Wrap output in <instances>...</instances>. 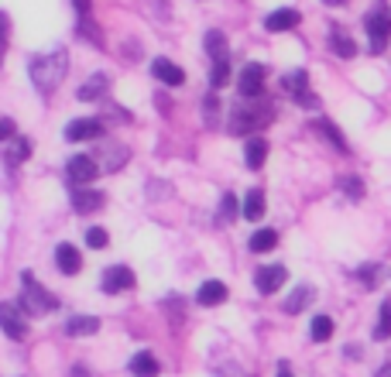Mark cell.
I'll return each mask as SVG.
<instances>
[{"instance_id":"1","label":"cell","mask_w":391,"mask_h":377,"mask_svg":"<svg viewBox=\"0 0 391 377\" xmlns=\"http://www.w3.org/2000/svg\"><path fill=\"white\" fill-rule=\"evenodd\" d=\"M65 69H69V55H65V48H55V52H48V55H35L31 59V82H35V89L38 93H52V89H59V82L65 80Z\"/></svg>"},{"instance_id":"2","label":"cell","mask_w":391,"mask_h":377,"mask_svg":"<svg viewBox=\"0 0 391 377\" xmlns=\"http://www.w3.org/2000/svg\"><path fill=\"white\" fill-rule=\"evenodd\" d=\"M274 117V110L268 106V99H257V97H244L237 99L234 106H230V117H227V131L230 134H247V131H255L261 124H268Z\"/></svg>"},{"instance_id":"3","label":"cell","mask_w":391,"mask_h":377,"mask_svg":"<svg viewBox=\"0 0 391 377\" xmlns=\"http://www.w3.org/2000/svg\"><path fill=\"white\" fill-rule=\"evenodd\" d=\"M21 285H24V295H21L18 309H24V316H45V312H52V309H55V295H52V292H45L38 281H35L31 271H24V275H21Z\"/></svg>"},{"instance_id":"4","label":"cell","mask_w":391,"mask_h":377,"mask_svg":"<svg viewBox=\"0 0 391 377\" xmlns=\"http://www.w3.org/2000/svg\"><path fill=\"white\" fill-rule=\"evenodd\" d=\"M282 89H285V97H292L299 106H313L316 103L313 89H309V72H306V69L285 72V76H282Z\"/></svg>"},{"instance_id":"5","label":"cell","mask_w":391,"mask_h":377,"mask_svg":"<svg viewBox=\"0 0 391 377\" xmlns=\"http://www.w3.org/2000/svg\"><path fill=\"white\" fill-rule=\"evenodd\" d=\"M65 172H69V182H76L79 189H86V185L100 175V165L93 155H76V158H69Z\"/></svg>"},{"instance_id":"6","label":"cell","mask_w":391,"mask_h":377,"mask_svg":"<svg viewBox=\"0 0 391 377\" xmlns=\"http://www.w3.org/2000/svg\"><path fill=\"white\" fill-rule=\"evenodd\" d=\"M100 285H103V292H107V295H120V292L134 288V271H131L127 264H114V268H107V271H103Z\"/></svg>"},{"instance_id":"7","label":"cell","mask_w":391,"mask_h":377,"mask_svg":"<svg viewBox=\"0 0 391 377\" xmlns=\"http://www.w3.org/2000/svg\"><path fill=\"white\" fill-rule=\"evenodd\" d=\"M364 28H368V35H371V52L374 55L385 52V45H388V38H391V14L388 11L371 14V18L364 21Z\"/></svg>"},{"instance_id":"8","label":"cell","mask_w":391,"mask_h":377,"mask_svg":"<svg viewBox=\"0 0 391 377\" xmlns=\"http://www.w3.org/2000/svg\"><path fill=\"white\" fill-rule=\"evenodd\" d=\"M285 278H289L285 264H264V268H257L255 285H257V292H261V295H274V292L285 285Z\"/></svg>"},{"instance_id":"9","label":"cell","mask_w":391,"mask_h":377,"mask_svg":"<svg viewBox=\"0 0 391 377\" xmlns=\"http://www.w3.org/2000/svg\"><path fill=\"white\" fill-rule=\"evenodd\" d=\"M0 329H4L11 339H24V337H28V322H24V316H21L18 305L0 302Z\"/></svg>"},{"instance_id":"10","label":"cell","mask_w":391,"mask_h":377,"mask_svg":"<svg viewBox=\"0 0 391 377\" xmlns=\"http://www.w3.org/2000/svg\"><path fill=\"white\" fill-rule=\"evenodd\" d=\"M237 89H240V97H261V89H264V65H244V72H240V80H237Z\"/></svg>"},{"instance_id":"11","label":"cell","mask_w":391,"mask_h":377,"mask_svg":"<svg viewBox=\"0 0 391 377\" xmlns=\"http://www.w3.org/2000/svg\"><path fill=\"white\" fill-rule=\"evenodd\" d=\"M93 138H103V120H97V117L73 120L65 127V141H93Z\"/></svg>"},{"instance_id":"12","label":"cell","mask_w":391,"mask_h":377,"mask_svg":"<svg viewBox=\"0 0 391 377\" xmlns=\"http://www.w3.org/2000/svg\"><path fill=\"white\" fill-rule=\"evenodd\" d=\"M107 89H110V76H107V72H93L90 80L79 86L76 97L82 99V103H97V99H107Z\"/></svg>"},{"instance_id":"13","label":"cell","mask_w":391,"mask_h":377,"mask_svg":"<svg viewBox=\"0 0 391 377\" xmlns=\"http://www.w3.org/2000/svg\"><path fill=\"white\" fill-rule=\"evenodd\" d=\"M107 206V196L97 189H73V209L76 213H97Z\"/></svg>"},{"instance_id":"14","label":"cell","mask_w":391,"mask_h":377,"mask_svg":"<svg viewBox=\"0 0 391 377\" xmlns=\"http://www.w3.org/2000/svg\"><path fill=\"white\" fill-rule=\"evenodd\" d=\"M55 264H59L62 275H79V268H82V254H79L73 244H59V247H55Z\"/></svg>"},{"instance_id":"15","label":"cell","mask_w":391,"mask_h":377,"mask_svg":"<svg viewBox=\"0 0 391 377\" xmlns=\"http://www.w3.org/2000/svg\"><path fill=\"white\" fill-rule=\"evenodd\" d=\"M151 72H155V80H161L165 86H182V82H186V72L168 59H155L151 62Z\"/></svg>"},{"instance_id":"16","label":"cell","mask_w":391,"mask_h":377,"mask_svg":"<svg viewBox=\"0 0 391 377\" xmlns=\"http://www.w3.org/2000/svg\"><path fill=\"white\" fill-rule=\"evenodd\" d=\"M196 302L199 305H223L227 302V285L223 281H203L199 292H196Z\"/></svg>"},{"instance_id":"17","label":"cell","mask_w":391,"mask_h":377,"mask_svg":"<svg viewBox=\"0 0 391 377\" xmlns=\"http://www.w3.org/2000/svg\"><path fill=\"white\" fill-rule=\"evenodd\" d=\"M299 21H302V14H299L295 7H282V11H274V14L264 18V28H268V31H289Z\"/></svg>"},{"instance_id":"18","label":"cell","mask_w":391,"mask_h":377,"mask_svg":"<svg viewBox=\"0 0 391 377\" xmlns=\"http://www.w3.org/2000/svg\"><path fill=\"white\" fill-rule=\"evenodd\" d=\"M244 161H247V168H261V165L268 161V141L264 138L247 141V148H244Z\"/></svg>"},{"instance_id":"19","label":"cell","mask_w":391,"mask_h":377,"mask_svg":"<svg viewBox=\"0 0 391 377\" xmlns=\"http://www.w3.org/2000/svg\"><path fill=\"white\" fill-rule=\"evenodd\" d=\"M313 295H316V292L309 288V285H299L292 295L285 298V312H289V316H299V312H302V309L313 302Z\"/></svg>"},{"instance_id":"20","label":"cell","mask_w":391,"mask_h":377,"mask_svg":"<svg viewBox=\"0 0 391 377\" xmlns=\"http://www.w3.org/2000/svg\"><path fill=\"white\" fill-rule=\"evenodd\" d=\"M97 329H100L97 316H76V319L65 322V333H69V337H93Z\"/></svg>"},{"instance_id":"21","label":"cell","mask_w":391,"mask_h":377,"mask_svg":"<svg viewBox=\"0 0 391 377\" xmlns=\"http://www.w3.org/2000/svg\"><path fill=\"white\" fill-rule=\"evenodd\" d=\"M131 374L134 377H158V360L148 354V350H141L131 357Z\"/></svg>"},{"instance_id":"22","label":"cell","mask_w":391,"mask_h":377,"mask_svg":"<svg viewBox=\"0 0 391 377\" xmlns=\"http://www.w3.org/2000/svg\"><path fill=\"white\" fill-rule=\"evenodd\" d=\"M97 155H110V158H103V161H97L100 168H107V172H117L120 165L127 161V148L124 144H107L103 151H97Z\"/></svg>"},{"instance_id":"23","label":"cell","mask_w":391,"mask_h":377,"mask_svg":"<svg viewBox=\"0 0 391 377\" xmlns=\"http://www.w3.org/2000/svg\"><path fill=\"white\" fill-rule=\"evenodd\" d=\"M357 278L364 281L368 288H377L385 278H391V268H388V264H368V268H360V271H357Z\"/></svg>"},{"instance_id":"24","label":"cell","mask_w":391,"mask_h":377,"mask_svg":"<svg viewBox=\"0 0 391 377\" xmlns=\"http://www.w3.org/2000/svg\"><path fill=\"white\" fill-rule=\"evenodd\" d=\"M240 217H247V219L264 217V192H261V189H251V192H247L244 206H240Z\"/></svg>"},{"instance_id":"25","label":"cell","mask_w":391,"mask_h":377,"mask_svg":"<svg viewBox=\"0 0 391 377\" xmlns=\"http://www.w3.org/2000/svg\"><path fill=\"white\" fill-rule=\"evenodd\" d=\"M330 48H333V55H340V59H353V55H357L353 38L350 35H340V31H333L330 35Z\"/></svg>"},{"instance_id":"26","label":"cell","mask_w":391,"mask_h":377,"mask_svg":"<svg viewBox=\"0 0 391 377\" xmlns=\"http://www.w3.org/2000/svg\"><path fill=\"white\" fill-rule=\"evenodd\" d=\"M206 52H210L213 62L230 59V55H227V38H223V31H206Z\"/></svg>"},{"instance_id":"27","label":"cell","mask_w":391,"mask_h":377,"mask_svg":"<svg viewBox=\"0 0 391 377\" xmlns=\"http://www.w3.org/2000/svg\"><path fill=\"white\" fill-rule=\"evenodd\" d=\"M274 247H278V234L274 230H257L255 237H251V251L255 254H268Z\"/></svg>"},{"instance_id":"28","label":"cell","mask_w":391,"mask_h":377,"mask_svg":"<svg viewBox=\"0 0 391 377\" xmlns=\"http://www.w3.org/2000/svg\"><path fill=\"white\" fill-rule=\"evenodd\" d=\"M391 337V298L381 302V312H377V326H374V339H388Z\"/></svg>"},{"instance_id":"29","label":"cell","mask_w":391,"mask_h":377,"mask_svg":"<svg viewBox=\"0 0 391 377\" xmlns=\"http://www.w3.org/2000/svg\"><path fill=\"white\" fill-rule=\"evenodd\" d=\"M309 333H313L316 343H326V339L333 337V319L330 316H316L313 326H309Z\"/></svg>"},{"instance_id":"30","label":"cell","mask_w":391,"mask_h":377,"mask_svg":"<svg viewBox=\"0 0 391 377\" xmlns=\"http://www.w3.org/2000/svg\"><path fill=\"white\" fill-rule=\"evenodd\" d=\"M210 82H213V89H223V86L230 82V59H220V62H213V72H210Z\"/></svg>"},{"instance_id":"31","label":"cell","mask_w":391,"mask_h":377,"mask_svg":"<svg viewBox=\"0 0 391 377\" xmlns=\"http://www.w3.org/2000/svg\"><path fill=\"white\" fill-rule=\"evenodd\" d=\"M316 131H319V134H326V138H330L333 144L340 148V151H347V141H343V134H340V131L333 127L330 120H316Z\"/></svg>"},{"instance_id":"32","label":"cell","mask_w":391,"mask_h":377,"mask_svg":"<svg viewBox=\"0 0 391 377\" xmlns=\"http://www.w3.org/2000/svg\"><path fill=\"white\" fill-rule=\"evenodd\" d=\"M237 213H240V202H237V199L230 196V192H227V196L220 199V223H227V219L234 223Z\"/></svg>"},{"instance_id":"33","label":"cell","mask_w":391,"mask_h":377,"mask_svg":"<svg viewBox=\"0 0 391 377\" xmlns=\"http://www.w3.org/2000/svg\"><path fill=\"white\" fill-rule=\"evenodd\" d=\"M86 244L100 251V247H107V244H110V234H107L103 226H93V230H86Z\"/></svg>"},{"instance_id":"34","label":"cell","mask_w":391,"mask_h":377,"mask_svg":"<svg viewBox=\"0 0 391 377\" xmlns=\"http://www.w3.org/2000/svg\"><path fill=\"white\" fill-rule=\"evenodd\" d=\"M7 155H11V161H24L31 155V141H14V148H11Z\"/></svg>"},{"instance_id":"35","label":"cell","mask_w":391,"mask_h":377,"mask_svg":"<svg viewBox=\"0 0 391 377\" xmlns=\"http://www.w3.org/2000/svg\"><path fill=\"white\" fill-rule=\"evenodd\" d=\"M14 131H18V124L11 117H0V141H7V138H14Z\"/></svg>"},{"instance_id":"36","label":"cell","mask_w":391,"mask_h":377,"mask_svg":"<svg viewBox=\"0 0 391 377\" xmlns=\"http://www.w3.org/2000/svg\"><path fill=\"white\" fill-rule=\"evenodd\" d=\"M343 189H347V192H350V199H360V192H364V185H360V179H343Z\"/></svg>"},{"instance_id":"37","label":"cell","mask_w":391,"mask_h":377,"mask_svg":"<svg viewBox=\"0 0 391 377\" xmlns=\"http://www.w3.org/2000/svg\"><path fill=\"white\" fill-rule=\"evenodd\" d=\"M7 31H11V21H7V14L0 11V48L7 45Z\"/></svg>"},{"instance_id":"38","label":"cell","mask_w":391,"mask_h":377,"mask_svg":"<svg viewBox=\"0 0 391 377\" xmlns=\"http://www.w3.org/2000/svg\"><path fill=\"white\" fill-rule=\"evenodd\" d=\"M216 106H220V103H216V97H206V120H210V124L216 120Z\"/></svg>"},{"instance_id":"39","label":"cell","mask_w":391,"mask_h":377,"mask_svg":"<svg viewBox=\"0 0 391 377\" xmlns=\"http://www.w3.org/2000/svg\"><path fill=\"white\" fill-rule=\"evenodd\" d=\"M73 4H76L79 18H90V0H73Z\"/></svg>"},{"instance_id":"40","label":"cell","mask_w":391,"mask_h":377,"mask_svg":"<svg viewBox=\"0 0 391 377\" xmlns=\"http://www.w3.org/2000/svg\"><path fill=\"white\" fill-rule=\"evenodd\" d=\"M278 377H292V371H289L285 364H278Z\"/></svg>"},{"instance_id":"41","label":"cell","mask_w":391,"mask_h":377,"mask_svg":"<svg viewBox=\"0 0 391 377\" xmlns=\"http://www.w3.org/2000/svg\"><path fill=\"white\" fill-rule=\"evenodd\" d=\"M323 4H330V7H343V4H350V0H323Z\"/></svg>"},{"instance_id":"42","label":"cell","mask_w":391,"mask_h":377,"mask_svg":"<svg viewBox=\"0 0 391 377\" xmlns=\"http://www.w3.org/2000/svg\"><path fill=\"white\" fill-rule=\"evenodd\" d=\"M377 377H391V364H385V367L377 371Z\"/></svg>"}]
</instances>
